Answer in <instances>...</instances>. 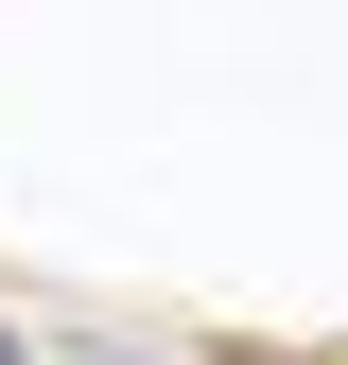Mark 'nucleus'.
Listing matches in <instances>:
<instances>
[{"mask_svg": "<svg viewBox=\"0 0 348 365\" xmlns=\"http://www.w3.org/2000/svg\"><path fill=\"white\" fill-rule=\"evenodd\" d=\"M0 365H18V331H0Z\"/></svg>", "mask_w": 348, "mask_h": 365, "instance_id": "obj_1", "label": "nucleus"}]
</instances>
